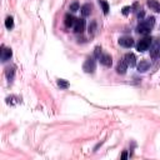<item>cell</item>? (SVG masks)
Returning a JSON list of instances; mask_svg holds the SVG:
<instances>
[{
  "label": "cell",
  "mask_w": 160,
  "mask_h": 160,
  "mask_svg": "<svg viewBox=\"0 0 160 160\" xmlns=\"http://www.w3.org/2000/svg\"><path fill=\"white\" fill-rule=\"evenodd\" d=\"M95 68H96V63H95V58H88L85 63L83 65V69L85 73H94L95 71Z\"/></svg>",
  "instance_id": "1"
},
{
  "label": "cell",
  "mask_w": 160,
  "mask_h": 160,
  "mask_svg": "<svg viewBox=\"0 0 160 160\" xmlns=\"http://www.w3.org/2000/svg\"><path fill=\"white\" fill-rule=\"evenodd\" d=\"M151 44V38H144L143 40L139 41V44H138V50L139 51H146V50L149 49V46Z\"/></svg>",
  "instance_id": "2"
},
{
  "label": "cell",
  "mask_w": 160,
  "mask_h": 160,
  "mask_svg": "<svg viewBox=\"0 0 160 160\" xmlns=\"http://www.w3.org/2000/svg\"><path fill=\"white\" fill-rule=\"evenodd\" d=\"M119 44L121 46H124V48H131L134 45V39L130 36H123L119 39Z\"/></svg>",
  "instance_id": "3"
},
{
  "label": "cell",
  "mask_w": 160,
  "mask_h": 160,
  "mask_svg": "<svg viewBox=\"0 0 160 160\" xmlns=\"http://www.w3.org/2000/svg\"><path fill=\"white\" fill-rule=\"evenodd\" d=\"M85 30V20L84 19H77L74 24V31L75 33H83Z\"/></svg>",
  "instance_id": "4"
},
{
  "label": "cell",
  "mask_w": 160,
  "mask_h": 160,
  "mask_svg": "<svg viewBox=\"0 0 160 160\" xmlns=\"http://www.w3.org/2000/svg\"><path fill=\"white\" fill-rule=\"evenodd\" d=\"M100 63L104 65V66H106V68H109V66H111L113 64V59L111 56L109 55V54H102V56H100Z\"/></svg>",
  "instance_id": "5"
},
{
  "label": "cell",
  "mask_w": 160,
  "mask_h": 160,
  "mask_svg": "<svg viewBox=\"0 0 160 160\" xmlns=\"http://www.w3.org/2000/svg\"><path fill=\"white\" fill-rule=\"evenodd\" d=\"M136 31L139 33V34H144V35H146V34H150V31H151V29L148 26V25H145L144 23H140L136 26Z\"/></svg>",
  "instance_id": "6"
},
{
  "label": "cell",
  "mask_w": 160,
  "mask_h": 160,
  "mask_svg": "<svg viewBox=\"0 0 160 160\" xmlns=\"http://www.w3.org/2000/svg\"><path fill=\"white\" fill-rule=\"evenodd\" d=\"M125 61H126V64H128V66H131V68H134V66L136 65V58L134 54L131 53H129V54H126L125 55Z\"/></svg>",
  "instance_id": "7"
},
{
  "label": "cell",
  "mask_w": 160,
  "mask_h": 160,
  "mask_svg": "<svg viewBox=\"0 0 160 160\" xmlns=\"http://www.w3.org/2000/svg\"><path fill=\"white\" fill-rule=\"evenodd\" d=\"M126 69H128V64H126L125 59H123V60H120L119 64H118V66H116V71H118V74L124 75V74L126 73Z\"/></svg>",
  "instance_id": "8"
},
{
  "label": "cell",
  "mask_w": 160,
  "mask_h": 160,
  "mask_svg": "<svg viewBox=\"0 0 160 160\" xmlns=\"http://www.w3.org/2000/svg\"><path fill=\"white\" fill-rule=\"evenodd\" d=\"M13 55V51L10 48H4L3 46V50H1V60L3 61H8Z\"/></svg>",
  "instance_id": "9"
},
{
  "label": "cell",
  "mask_w": 160,
  "mask_h": 160,
  "mask_svg": "<svg viewBox=\"0 0 160 160\" xmlns=\"http://www.w3.org/2000/svg\"><path fill=\"white\" fill-rule=\"evenodd\" d=\"M148 6L151 10H154L155 13H160V4L157 1V0H148Z\"/></svg>",
  "instance_id": "10"
},
{
  "label": "cell",
  "mask_w": 160,
  "mask_h": 160,
  "mask_svg": "<svg viewBox=\"0 0 160 160\" xmlns=\"http://www.w3.org/2000/svg\"><path fill=\"white\" fill-rule=\"evenodd\" d=\"M75 19L73 15H70V14H66L65 15V20H64V23H65V26H68V28H70V26H74V24H75Z\"/></svg>",
  "instance_id": "11"
},
{
  "label": "cell",
  "mask_w": 160,
  "mask_h": 160,
  "mask_svg": "<svg viewBox=\"0 0 160 160\" xmlns=\"http://www.w3.org/2000/svg\"><path fill=\"white\" fill-rule=\"evenodd\" d=\"M149 66H150L149 61H146V60H143V61H140V63H139V65H138V70L140 71V73H144V71H146V70L149 69Z\"/></svg>",
  "instance_id": "12"
},
{
  "label": "cell",
  "mask_w": 160,
  "mask_h": 160,
  "mask_svg": "<svg viewBox=\"0 0 160 160\" xmlns=\"http://www.w3.org/2000/svg\"><path fill=\"white\" fill-rule=\"evenodd\" d=\"M150 55H151V58H153V59H158V58H160V44L155 45L154 48L151 49Z\"/></svg>",
  "instance_id": "13"
},
{
  "label": "cell",
  "mask_w": 160,
  "mask_h": 160,
  "mask_svg": "<svg viewBox=\"0 0 160 160\" xmlns=\"http://www.w3.org/2000/svg\"><path fill=\"white\" fill-rule=\"evenodd\" d=\"M91 13V5L90 4H85L81 6V15L83 16H89Z\"/></svg>",
  "instance_id": "14"
},
{
  "label": "cell",
  "mask_w": 160,
  "mask_h": 160,
  "mask_svg": "<svg viewBox=\"0 0 160 160\" xmlns=\"http://www.w3.org/2000/svg\"><path fill=\"white\" fill-rule=\"evenodd\" d=\"M141 22H143V23H144L145 25H148V26H149L150 29H151V28H153V26H154V24H155V18H154V16H150V18H148V19H145V20H144V19H143V20H141Z\"/></svg>",
  "instance_id": "15"
},
{
  "label": "cell",
  "mask_w": 160,
  "mask_h": 160,
  "mask_svg": "<svg viewBox=\"0 0 160 160\" xmlns=\"http://www.w3.org/2000/svg\"><path fill=\"white\" fill-rule=\"evenodd\" d=\"M100 5H102V8H103L104 14L108 15V14H109V4L105 1V0H100Z\"/></svg>",
  "instance_id": "16"
},
{
  "label": "cell",
  "mask_w": 160,
  "mask_h": 160,
  "mask_svg": "<svg viewBox=\"0 0 160 160\" xmlns=\"http://www.w3.org/2000/svg\"><path fill=\"white\" fill-rule=\"evenodd\" d=\"M58 85L61 88V89H68L69 88V83L66 81V80H64V79H59L58 80Z\"/></svg>",
  "instance_id": "17"
},
{
  "label": "cell",
  "mask_w": 160,
  "mask_h": 160,
  "mask_svg": "<svg viewBox=\"0 0 160 160\" xmlns=\"http://www.w3.org/2000/svg\"><path fill=\"white\" fill-rule=\"evenodd\" d=\"M5 26L8 29H11L13 26H14V19L11 18V16H8L6 20H5Z\"/></svg>",
  "instance_id": "18"
},
{
  "label": "cell",
  "mask_w": 160,
  "mask_h": 160,
  "mask_svg": "<svg viewBox=\"0 0 160 160\" xmlns=\"http://www.w3.org/2000/svg\"><path fill=\"white\" fill-rule=\"evenodd\" d=\"M69 10H70V11H73V13L78 11V10H79V3H78V1H75V3H73V4H70Z\"/></svg>",
  "instance_id": "19"
},
{
  "label": "cell",
  "mask_w": 160,
  "mask_h": 160,
  "mask_svg": "<svg viewBox=\"0 0 160 160\" xmlns=\"http://www.w3.org/2000/svg\"><path fill=\"white\" fill-rule=\"evenodd\" d=\"M6 77L9 80H13V78H14V68H8L6 69Z\"/></svg>",
  "instance_id": "20"
},
{
  "label": "cell",
  "mask_w": 160,
  "mask_h": 160,
  "mask_svg": "<svg viewBox=\"0 0 160 160\" xmlns=\"http://www.w3.org/2000/svg\"><path fill=\"white\" fill-rule=\"evenodd\" d=\"M100 56H102V48H100V46H96L95 50H94V58L100 59Z\"/></svg>",
  "instance_id": "21"
},
{
  "label": "cell",
  "mask_w": 160,
  "mask_h": 160,
  "mask_svg": "<svg viewBox=\"0 0 160 160\" xmlns=\"http://www.w3.org/2000/svg\"><path fill=\"white\" fill-rule=\"evenodd\" d=\"M96 30V22H91V24L89 25V33L90 34H94Z\"/></svg>",
  "instance_id": "22"
},
{
  "label": "cell",
  "mask_w": 160,
  "mask_h": 160,
  "mask_svg": "<svg viewBox=\"0 0 160 160\" xmlns=\"http://www.w3.org/2000/svg\"><path fill=\"white\" fill-rule=\"evenodd\" d=\"M130 11H131V8H130V6H124V8H123V10H121V13H123V15H125V16L128 15Z\"/></svg>",
  "instance_id": "23"
},
{
  "label": "cell",
  "mask_w": 160,
  "mask_h": 160,
  "mask_svg": "<svg viewBox=\"0 0 160 160\" xmlns=\"http://www.w3.org/2000/svg\"><path fill=\"white\" fill-rule=\"evenodd\" d=\"M144 16H145V13L143 11V10H140V11L138 13V19L139 20H143V19H144Z\"/></svg>",
  "instance_id": "24"
},
{
  "label": "cell",
  "mask_w": 160,
  "mask_h": 160,
  "mask_svg": "<svg viewBox=\"0 0 160 160\" xmlns=\"http://www.w3.org/2000/svg\"><path fill=\"white\" fill-rule=\"evenodd\" d=\"M126 158H128V153H126V151H123V154H121V159H126Z\"/></svg>",
  "instance_id": "25"
}]
</instances>
